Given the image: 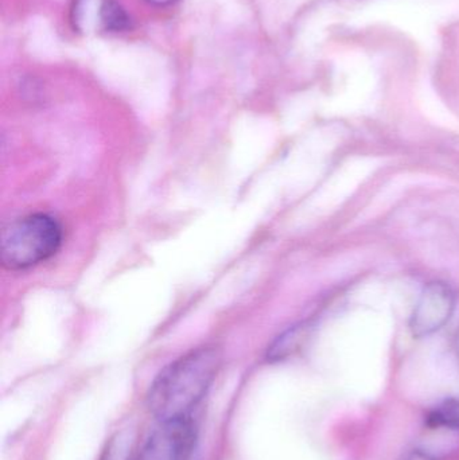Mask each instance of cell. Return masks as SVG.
Returning <instances> with one entry per match:
<instances>
[{"label":"cell","mask_w":459,"mask_h":460,"mask_svg":"<svg viewBox=\"0 0 459 460\" xmlns=\"http://www.w3.org/2000/svg\"><path fill=\"white\" fill-rule=\"evenodd\" d=\"M217 349L199 348L167 365L151 384L147 407L159 421L191 418L207 396L218 369Z\"/></svg>","instance_id":"1"},{"label":"cell","mask_w":459,"mask_h":460,"mask_svg":"<svg viewBox=\"0 0 459 460\" xmlns=\"http://www.w3.org/2000/svg\"><path fill=\"white\" fill-rule=\"evenodd\" d=\"M61 226L45 213L24 216L2 232L0 259L8 270H24L53 257L61 248Z\"/></svg>","instance_id":"2"},{"label":"cell","mask_w":459,"mask_h":460,"mask_svg":"<svg viewBox=\"0 0 459 460\" xmlns=\"http://www.w3.org/2000/svg\"><path fill=\"white\" fill-rule=\"evenodd\" d=\"M197 440L193 418L159 421L137 460H190Z\"/></svg>","instance_id":"3"},{"label":"cell","mask_w":459,"mask_h":460,"mask_svg":"<svg viewBox=\"0 0 459 460\" xmlns=\"http://www.w3.org/2000/svg\"><path fill=\"white\" fill-rule=\"evenodd\" d=\"M455 308V295L452 287L442 281L428 283L410 321L412 335L425 338L439 332L452 319Z\"/></svg>","instance_id":"4"},{"label":"cell","mask_w":459,"mask_h":460,"mask_svg":"<svg viewBox=\"0 0 459 460\" xmlns=\"http://www.w3.org/2000/svg\"><path fill=\"white\" fill-rule=\"evenodd\" d=\"M309 337V324L302 323L291 327L283 332L269 349V359L271 361H282L296 354Z\"/></svg>","instance_id":"5"},{"label":"cell","mask_w":459,"mask_h":460,"mask_svg":"<svg viewBox=\"0 0 459 460\" xmlns=\"http://www.w3.org/2000/svg\"><path fill=\"white\" fill-rule=\"evenodd\" d=\"M100 19L107 31L121 32L131 27V18L118 0H102Z\"/></svg>","instance_id":"6"},{"label":"cell","mask_w":459,"mask_h":460,"mask_svg":"<svg viewBox=\"0 0 459 460\" xmlns=\"http://www.w3.org/2000/svg\"><path fill=\"white\" fill-rule=\"evenodd\" d=\"M428 426L431 429H459V400H447L431 411L428 416Z\"/></svg>","instance_id":"7"},{"label":"cell","mask_w":459,"mask_h":460,"mask_svg":"<svg viewBox=\"0 0 459 460\" xmlns=\"http://www.w3.org/2000/svg\"><path fill=\"white\" fill-rule=\"evenodd\" d=\"M129 451L131 437L128 432H120L107 443L99 460H128Z\"/></svg>","instance_id":"8"},{"label":"cell","mask_w":459,"mask_h":460,"mask_svg":"<svg viewBox=\"0 0 459 460\" xmlns=\"http://www.w3.org/2000/svg\"><path fill=\"white\" fill-rule=\"evenodd\" d=\"M406 460H434L433 456H428V453H425V451H412L411 454H410L409 458Z\"/></svg>","instance_id":"9"},{"label":"cell","mask_w":459,"mask_h":460,"mask_svg":"<svg viewBox=\"0 0 459 460\" xmlns=\"http://www.w3.org/2000/svg\"><path fill=\"white\" fill-rule=\"evenodd\" d=\"M146 2L150 3L151 5H155V7H166V5L172 4L177 0H146Z\"/></svg>","instance_id":"10"},{"label":"cell","mask_w":459,"mask_h":460,"mask_svg":"<svg viewBox=\"0 0 459 460\" xmlns=\"http://www.w3.org/2000/svg\"><path fill=\"white\" fill-rule=\"evenodd\" d=\"M455 350H457V353L459 356V330L457 332V334H455Z\"/></svg>","instance_id":"11"}]
</instances>
